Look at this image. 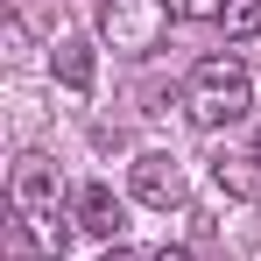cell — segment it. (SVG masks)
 <instances>
[{
  "label": "cell",
  "instance_id": "obj_2",
  "mask_svg": "<svg viewBox=\"0 0 261 261\" xmlns=\"http://www.w3.org/2000/svg\"><path fill=\"white\" fill-rule=\"evenodd\" d=\"M170 29V7L163 0H99V36L120 49V57H148Z\"/></svg>",
  "mask_w": 261,
  "mask_h": 261
},
{
  "label": "cell",
  "instance_id": "obj_13",
  "mask_svg": "<svg viewBox=\"0 0 261 261\" xmlns=\"http://www.w3.org/2000/svg\"><path fill=\"white\" fill-rule=\"evenodd\" d=\"M254 163H261V134H254Z\"/></svg>",
  "mask_w": 261,
  "mask_h": 261
},
{
  "label": "cell",
  "instance_id": "obj_4",
  "mask_svg": "<svg viewBox=\"0 0 261 261\" xmlns=\"http://www.w3.org/2000/svg\"><path fill=\"white\" fill-rule=\"evenodd\" d=\"M134 198H141V205H155V212L184 205V163H176V155H163V148L134 155Z\"/></svg>",
  "mask_w": 261,
  "mask_h": 261
},
{
  "label": "cell",
  "instance_id": "obj_7",
  "mask_svg": "<svg viewBox=\"0 0 261 261\" xmlns=\"http://www.w3.org/2000/svg\"><path fill=\"white\" fill-rule=\"evenodd\" d=\"M49 71H57V85L92 92V78H99V57H92V43H85V36H64V43L49 49Z\"/></svg>",
  "mask_w": 261,
  "mask_h": 261
},
{
  "label": "cell",
  "instance_id": "obj_5",
  "mask_svg": "<svg viewBox=\"0 0 261 261\" xmlns=\"http://www.w3.org/2000/svg\"><path fill=\"white\" fill-rule=\"evenodd\" d=\"M71 233H78V219H64V212H21V219H14V254H43V261H64Z\"/></svg>",
  "mask_w": 261,
  "mask_h": 261
},
{
  "label": "cell",
  "instance_id": "obj_8",
  "mask_svg": "<svg viewBox=\"0 0 261 261\" xmlns=\"http://www.w3.org/2000/svg\"><path fill=\"white\" fill-rule=\"evenodd\" d=\"M219 29H226V43H254L261 36V0H226Z\"/></svg>",
  "mask_w": 261,
  "mask_h": 261
},
{
  "label": "cell",
  "instance_id": "obj_11",
  "mask_svg": "<svg viewBox=\"0 0 261 261\" xmlns=\"http://www.w3.org/2000/svg\"><path fill=\"white\" fill-rule=\"evenodd\" d=\"M99 261H148V254H134L127 240H113V247H106V254H99Z\"/></svg>",
  "mask_w": 261,
  "mask_h": 261
},
{
  "label": "cell",
  "instance_id": "obj_1",
  "mask_svg": "<svg viewBox=\"0 0 261 261\" xmlns=\"http://www.w3.org/2000/svg\"><path fill=\"white\" fill-rule=\"evenodd\" d=\"M247 106H254V78H247V64L226 49V57H198V71H191V92H184V113H191V127H233V120H247Z\"/></svg>",
  "mask_w": 261,
  "mask_h": 261
},
{
  "label": "cell",
  "instance_id": "obj_3",
  "mask_svg": "<svg viewBox=\"0 0 261 261\" xmlns=\"http://www.w3.org/2000/svg\"><path fill=\"white\" fill-rule=\"evenodd\" d=\"M7 191H14V212H64V170L43 148H21L14 170H7Z\"/></svg>",
  "mask_w": 261,
  "mask_h": 261
},
{
  "label": "cell",
  "instance_id": "obj_10",
  "mask_svg": "<svg viewBox=\"0 0 261 261\" xmlns=\"http://www.w3.org/2000/svg\"><path fill=\"white\" fill-rule=\"evenodd\" d=\"M170 7V21H219L226 14V0H163Z\"/></svg>",
  "mask_w": 261,
  "mask_h": 261
},
{
  "label": "cell",
  "instance_id": "obj_9",
  "mask_svg": "<svg viewBox=\"0 0 261 261\" xmlns=\"http://www.w3.org/2000/svg\"><path fill=\"white\" fill-rule=\"evenodd\" d=\"M219 191L254 198V191H261V163H254V155H247V163H219Z\"/></svg>",
  "mask_w": 261,
  "mask_h": 261
},
{
  "label": "cell",
  "instance_id": "obj_12",
  "mask_svg": "<svg viewBox=\"0 0 261 261\" xmlns=\"http://www.w3.org/2000/svg\"><path fill=\"white\" fill-rule=\"evenodd\" d=\"M148 261H198V254H191V247H155Z\"/></svg>",
  "mask_w": 261,
  "mask_h": 261
},
{
  "label": "cell",
  "instance_id": "obj_6",
  "mask_svg": "<svg viewBox=\"0 0 261 261\" xmlns=\"http://www.w3.org/2000/svg\"><path fill=\"white\" fill-rule=\"evenodd\" d=\"M78 233L106 240V247L127 233V205L113 198V184H85V191H78Z\"/></svg>",
  "mask_w": 261,
  "mask_h": 261
}]
</instances>
